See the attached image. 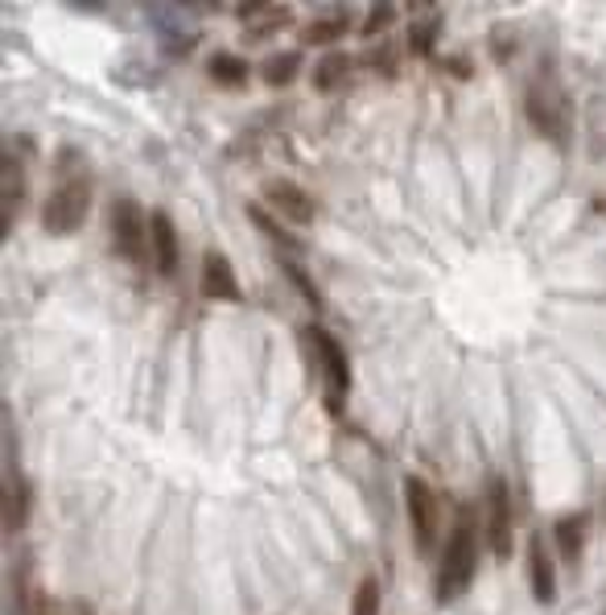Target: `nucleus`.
I'll use <instances>...</instances> for the list:
<instances>
[{
    "mask_svg": "<svg viewBox=\"0 0 606 615\" xmlns=\"http://www.w3.org/2000/svg\"><path fill=\"white\" fill-rule=\"evenodd\" d=\"M475 570H478V517L471 504H462L459 512V524H454V533L445 541V554L438 561V603H454L459 595H466V587L475 582Z\"/></svg>",
    "mask_w": 606,
    "mask_h": 615,
    "instance_id": "nucleus-1",
    "label": "nucleus"
},
{
    "mask_svg": "<svg viewBox=\"0 0 606 615\" xmlns=\"http://www.w3.org/2000/svg\"><path fill=\"white\" fill-rule=\"evenodd\" d=\"M524 113L528 120L536 125L540 137H549L552 145H570V129H573V108H570V95L561 92V83L549 75V71H540V75L528 83V92H524Z\"/></svg>",
    "mask_w": 606,
    "mask_h": 615,
    "instance_id": "nucleus-2",
    "label": "nucleus"
},
{
    "mask_svg": "<svg viewBox=\"0 0 606 615\" xmlns=\"http://www.w3.org/2000/svg\"><path fill=\"white\" fill-rule=\"evenodd\" d=\"M87 211H92V174L74 169V174H62V182L50 190V199L41 206V227L50 236H74L87 224Z\"/></svg>",
    "mask_w": 606,
    "mask_h": 615,
    "instance_id": "nucleus-3",
    "label": "nucleus"
},
{
    "mask_svg": "<svg viewBox=\"0 0 606 615\" xmlns=\"http://www.w3.org/2000/svg\"><path fill=\"white\" fill-rule=\"evenodd\" d=\"M306 339L313 343L318 355V372H322V397H326V410L343 413L350 397V355L343 352V343L326 331V327H310Z\"/></svg>",
    "mask_w": 606,
    "mask_h": 615,
    "instance_id": "nucleus-4",
    "label": "nucleus"
},
{
    "mask_svg": "<svg viewBox=\"0 0 606 615\" xmlns=\"http://www.w3.org/2000/svg\"><path fill=\"white\" fill-rule=\"evenodd\" d=\"M0 512H4V533H21L34 512V487L17 471V434L13 417L4 413V492H0Z\"/></svg>",
    "mask_w": 606,
    "mask_h": 615,
    "instance_id": "nucleus-5",
    "label": "nucleus"
},
{
    "mask_svg": "<svg viewBox=\"0 0 606 615\" xmlns=\"http://www.w3.org/2000/svg\"><path fill=\"white\" fill-rule=\"evenodd\" d=\"M111 240L116 252L132 264H145L148 257V220L136 199H116L111 203Z\"/></svg>",
    "mask_w": 606,
    "mask_h": 615,
    "instance_id": "nucleus-6",
    "label": "nucleus"
},
{
    "mask_svg": "<svg viewBox=\"0 0 606 615\" xmlns=\"http://www.w3.org/2000/svg\"><path fill=\"white\" fill-rule=\"evenodd\" d=\"M483 533H487V549L499 561L512 558L515 545V521H512V492L503 480H491L487 487V512H483Z\"/></svg>",
    "mask_w": 606,
    "mask_h": 615,
    "instance_id": "nucleus-7",
    "label": "nucleus"
},
{
    "mask_svg": "<svg viewBox=\"0 0 606 615\" xmlns=\"http://www.w3.org/2000/svg\"><path fill=\"white\" fill-rule=\"evenodd\" d=\"M404 504H408V524H413V541L417 549H433V537H438V496L433 487L425 484L421 475L404 480Z\"/></svg>",
    "mask_w": 606,
    "mask_h": 615,
    "instance_id": "nucleus-8",
    "label": "nucleus"
},
{
    "mask_svg": "<svg viewBox=\"0 0 606 615\" xmlns=\"http://www.w3.org/2000/svg\"><path fill=\"white\" fill-rule=\"evenodd\" d=\"M21 203H25V166L9 145L4 157H0V236H13Z\"/></svg>",
    "mask_w": 606,
    "mask_h": 615,
    "instance_id": "nucleus-9",
    "label": "nucleus"
},
{
    "mask_svg": "<svg viewBox=\"0 0 606 615\" xmlns=\"http://www.w3.org/2000/svg\"><path fill=\"white\" fill-rule=\"evenodd\" d=\"M148 17H153V25H157V38H162V46H166L169 55H186L194 42H199V29L190 25V21L182 17V9H174V4H148Z\"/></svg>",
    "mask_w": 606,
    "mask_h": 615,
    "instance_id": "nucleus-10",
    "label": "nucleus"
},
{
    "mask_svg": "<svg viewBox=\"0 0 606 615\" xmlns=\"http://www.w3.org/2000/svg\"><path fill=\"white\" fill-rule=\"evenodd\" d=\"M148 252H153V264H157L162 277L178 273V227H174L166 211L148 215Z\"/></svg>",
    "mask_w": 606,
    "mask_h": 615,
    "instance_id": "nucleus-11",
    "label": "nucleus"
},
{
    "mask_svg": "<svg viewBox=\"0 0 606 615\" xmlns=\"http://www.w3.org/2000/svg\"><path fill=\"white\" fill-rule=\"evenodd\" d=\"M264 199L289 220V224L306 227L313 224V215H318V203H313L310 194L301 187H294V182H269V190H264Z\"/></svg>",
    "mask_w": 606,
    "mask_h": 615,
    "instance_id": "nucleus-12",
    "label": "nucleus"
},
{
    "mask_svg": "<svg viewBox=\"0 0 606 615\" xmlns=\"http://www.w3.org/2000/svg\"><path fill=\"white\" fill-rule=\"evenodd\" d=\"M202 294L215 301L243 298V289H239L236 273H231V264H227L223 252H206V257H202Z\"/></svg>",
    "mask_w": 606,
    "mask_h": 615,
    "instance_id": "nucleus-13",
    "label": "nucleus"
},
{
    "mask_svg": "<svg viewBox=\"0 0 606 615\" xmlns=\"http://www.w3.org/2000/svg\"><path fill=\"white\" fill-rule=\"evenodd\" d=\"M528 582H533L536 603H552L557 599V566H552V554L545 537L528 541Z\"/></svg>",
    "mask_w": 606,
    "mask_h": 615,
    "instance_id": "nucleus-14",
    "label": "nucleus"
},
{
    "mask_svg": "<svg viewBox=\"0 0 606 615\" xmlns=\"http://www.w3.org/2000/svg\"><path fill=\"white\" fill-rule=\"evenodd\" d=\"M552 537H557V554L578 566L582 554H586V537H590V517L586 512H570V517H561V521L552 524Z\"/></svg>",
    "mask_w": 606,
    "mask_h": 615,
    "instance_id": "nucleus-15",
    "label": "nucleus"
},
{
    "mask_svg": "<svg viewBox=\"0 0 606 615\" xmlns=\"http://www.w3.org/2000/svg\"><path fill=\"white\" fill-rule=\"evenodd\" d=\"M239 13L243 17H252V38H269V34H276V29H285L289 21H294V13L285 9V4H239Z\"/></svg>",
    "mask_w": 606,
    "mask_h": 615,
    "instance_id": "nucleus-16",
    "label": "nucleus"
},
{
    "mask_svg": "<svg viewBox=\"0 0 606 615\" xmlns=\"http://www.w3.org/2000/svg\"><path fill=\"white\" fill-rule=\"evenodd\" d=\"M438 34H441V13L438 9H425L421 17L408 25V50L417 58H429L433 46H438Z\"/></svg>",
    "mask_w": 606,
    "mask_h": 615,
    "instance_id": "nucleus-17",
    "label": "nucleus"
},
{
    "mask_svg": "<svg viewBox=\"0 0 606 615\" xmlns=\"http://www.w3.org/2000/svg\"><path fill=\"white\" fill-rule=\"evenodd\" d=\"M301 71V55L297 50H276L273 58H264L260 62V79L269 83V87H289Z\"/></svg>",
    "mask_w": 606,
    "mask_h": 615,
    "instance_id": "nucleus-18",
    "label": "nucleus"
},
{
    "mask_svg": "<svg viewBox=\"0 0 606 615\" xmlns=\"http://www.w3.org/2000/svg\"><path fill=\"white\" fill-rule=\"evenodd\" d=\"M347 75H350V55L331 50V55L318 62V71H313V87L318 92H338L347 83Z\"/></svg>",
    "mask_w": 606,
    "mask_h": 615,
    "instance_id": "nucleus-19",
    "label": "nucleus"
},
{
    "mask_svg": "<svg viewBox=\"0 0 606 615\" xmlns=\"http://www.w3.org/2000/svg\"><path fill=\"white\" fill-rule=\"evenodd\" d=\"M350 29V17L347 13H326V17L310 21L306 29H301V38L310 42V46H331V42H338L343 34Z\"/></svg>",
    "mask_w": 606,
    "mask_h": 615,
    "instance_id": "nucleus-20",
    "label": "nucleus"
},
{
    "mask_svg": "<svg viewBox=\"0 0 606 615\" xmlns=\"http://www.w3.org/2000/svg\"><path fill=\"white\" fill-rule=\"evenodd\" d=\"M206 75L215 79V83H223V87H243L248 83V62L239 55H211Z\"/></svg>",
    "mask_w": 606,
    "mask_h": 615,
    "instance_id": "nucleus-21",
    "label": "nucleus"
},
{
    "mask_svg": "<svg viewBox=\"0 0 606 615\" xmlns=\"http://www.w3.org/2000/svg\"><path fill=\"white\" fill-rule=\"evenodd\" d=\"M248 220H252V224H257L260 232H264V236H269V240L281 248V257H294V252H301V248H297V240H294V232H285V227L276 224L273 215H264L260 206H248Z\"/></svg>",
    "mask_w": 606,
    "mask_h": 615,
    "instance_id": "nucleus-22",
    "label": "nucleus"
},
{
    "mask_svg": "<svg viewBox=\"0 0 606 615\" xmlns=\"http://www.w3.org/2000/svg\"><path fill=\"white\" fill-rule=\"evenodd\" d=\"M276 264H281V273H285V277H289V281L297 285V294L310 301L313 310H322V294H318V285H313L310 273H306V269H301V264H297L294 257H276Z\"/></svg>",
    "mask_w": 606,
    "mask_h": 615,
    "instance_id": "nucleus-23",
    "label": "nucleus"
},
{
    "mask_svg": "<svg viewBox=\"0 0 606 615\" xmlns=\"http://www.w3.org/2000/svg\"><path fill=\"white\" fill-rule=\"evenodd\" d=\"M350 615H380V582H376V578H364V582L355 587Z\"/></svg>",
    "mask_w": 606,
    "mask_h": 615,
    "instance_id": "nucleus-24",
    "label": "nucleus"
},
{
    "mask_svg": "<svg viewBox=\"0 0 606 615\" xmlns=\"http://www.w3.org/2000/svg\"><path fill=\"white\" fill-rule=\"evenodd\" d=\"M13 615H34L29 612V558H21L13 570Z\"/></svg>",
    "mask_w": 606,
    "mask_h": 615,
    "instance_id": "nucleus-25",
    "label": "nucleus"
},
{
    "mask_svg": "<svg viewBox=\"0 0 606 615\" xmlns=\"http://www.w3.org/2000/svg\"><path fill=\"white\" fill-rule=\"evenodd\" d=\"M396 13H401L396 4H371L368 17H364V25H359V29H364V34H380V29H388V25L396 21Z\"/></svg>",
    "mask_w": 606,
    "mask_h": 615,
    "instance_id": "nucleus-26",
    "label": "nucleus"
},
{
    "mask_svg": "<svg viewBox=\"0 0 606 615\" xmlns=\"http://www.w3.org/2000/svg\"><path fill=\"white\" fill-rule=\"evenodd\" d=\"M34 615H67V612H62V603H55V599H37Z\"/></svg>",
    "mask_w": 606,
    "mask_h": 615,
    "instance_id": "nucleus-27",
    "label": "nucleus"
}]
</instances>
